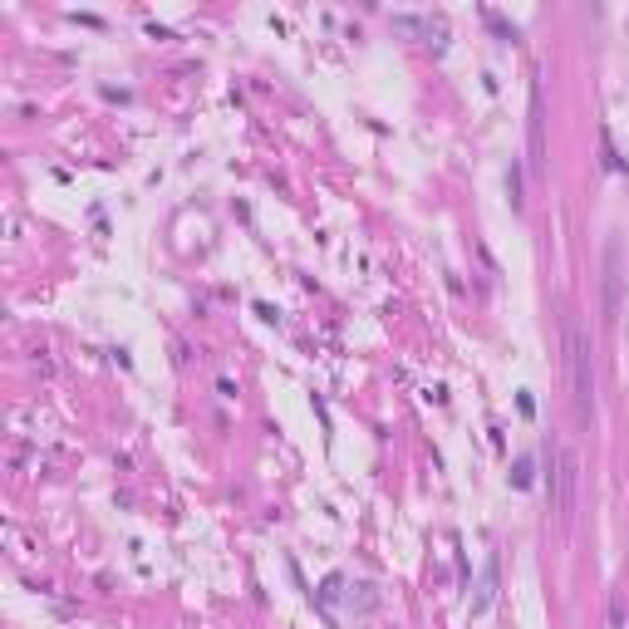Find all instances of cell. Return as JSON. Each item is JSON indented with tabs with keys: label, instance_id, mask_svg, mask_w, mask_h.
<instances>
[{
	"label": "cell",
	"instance_id": "obj_1",
	"mask_svg": "<svg viewBox=\"0 0 629 629\" xmlns=\"http://www.w3.org/2000/svg\"><path fill=\"white\" fill-rule=\"evenodd\" d=\"M566 369H571L575 413L590 418V408H595V354H590V340H585L575 315H566Z\"/></svg>",
	"mask_w": 629,
	"mask_h": 629
},
{
	"label": "cell",
	"instance_id": "obj_2",
	"mask_svg": "<svg viewBox=\"0 0 629 629\" xmlns=\"http://www.w3.org/2000/svg\"><path fill=\"white\" fill-rule=\"evenodd\" d=\"M551 458V507H556V521L571 526L575 521V482H580V458L571 448H546Z\"/></svg>",
	"mask_w": 629,
	"mask_h": 629
},
{
	"label": "cell",
	"instance_id": "obj_3",
	"mask_svg": "<svg viewBox=\"0 0 629 629\" xmlns=\"http://www.w3.org/2000/svg\"><path fill=\"white\" fill-rule=\"evenodd\" d=\"M546 158V94H541V79L531 84V172H541Z\"/></svg>",
	"mask_w": 629,
	"mask_h": 629
},
{
	"label": "cell",
	"instance_id": "obj_4",
	"mask_svg": "<svg viewBox=\"0 0 629 629\" xmlns=\"http://www.w3.org/2000/svg\"><path fill=\"white\" fill-rule=\"evenodd\" d=\"M620 305V251L610 246V310Z\"/></svg>",
	"mask_w": 629,
	"mask_h": 629
}]
</instances>
